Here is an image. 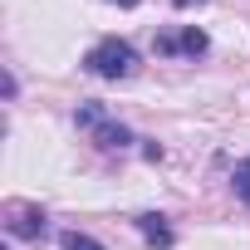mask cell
Listing matches in <instances>:
<instances>
[{"instance_id": "1", "label": "cell", "mask_w": 250, "mask_h": 250, "mask_svg": "<svg viewBox=\"0 0 250 250\" xmlns=\"http://www.w3.org/2000/svg\"><path fill=\"white\" fill-rule=\"evenodd\" d=\"M83 69H88L93 79H108V83L133 79V74H138V49H133L128 40H98V44L83 54Z\"/></svg>"}, {"instance_id": "2", "label": "cell", "mask_w": 250, "mask_h": 250, "mask_svg": "<svg viewBox=\"0 0 250 250\" xmlns=\"http://www.w3.org/2000/svg\"><path fill=\"white\" fill-rule=\"evenodd\" d=\"M5 216H10V221H5V230H10L15 240H40V235H44V221H49L40 206H25V201L5 206Z\"/></svg>"}, {"instance_id": "3", "label": "cell", "mask_w": 250, "mask_h": 250, "mask_svg": "<svg viewBox=\"0 0 250 250\" xmlns=\"http://www.w3.org/2000/svg\"><path fill=\"white\" fill-rule=\"evenodd\" d=\"M206 30H182V35H172V30H162L157 35V54H187V59H196V54H206Z\"/></svg>"}, {"instance_id": "4", "label": "cell", "mask_w": 250, "mask_h": 250, "mask_svg": "<svg viewBox=\"0 0 250 250\" xmlns=\"http://www.w3.org/2000/svg\"><path fill=\"white\" fill-rule=\"evenodd\" d=\"M138 230H143V240H147V245H157V250H167V245L177 240L162 211H143V216H138Z\"/></svg>"}, {"instance_id": "5", "label": "cell", "mask_w": 250, "mask_h": 250, "mask_svg": "<svg viewBox=\"0 0 250 250\" xmlns=\"http://www.w3.org/2000/svg\"><path fill=\"white\" fill-rule=\"evenodd\" d=\"M93 143H98L103 152H123V147H128V143H133V133H128V128H123V123H113V118H103V123H98V128H93Z\"/></svg>"}, {"instance_id": "6", "label": "cell", "mask_w": 250, "mask_h": 250, "mask_svg": "<svg viewBox=\"0 0 250 250\" xmlns=\"http://www.w3.org/2000/svg\"><path fill=\"white\" fill-rule=\"evenodd\" d=\"M230 191H235V201H245V206H250V157H245V162H235V172H230Z\"/></svg>"}, {"instance_id": "7", "label": "cell", "mask_w": 250, "mask_h": 250, "mask_svg": "<svg viewBox=\"0 0 250 250\" xmlns=\"http://www.w3.org/2000/svg\"><path fill=\"white\" fill-rule=\"evenodd\" d=\"M64 250H108V245H98V240L83 235V230H64Z\"/></svg>"}, {"instance_id": "8", "label": "cell", "mask_w": 250, "mask_h": 250, "mask_svg": "<svg viewBox=\"0 0 250 250\" xmlns=\"http://www.w3.org/2000/svg\"><path fill=\"white\" fill-rule=\"evenodd\" d=\"M103 118H108V113H103L98 103H83V108L74 113V123H79V128H98V123H103Z\"/></svg>"}, {"instance_id": "9", "label": "cell", "mask_w": 250, "mask_h": 250, "mask_svg": "<svg viewBox=\"0 0 250 250\" xmlns=\"http://www.w3.org/2000/svg\"><path fill=\"white\" fill-rule=\"evenodd\" d=\"M143 157L147 162H162V143H143Z\"/></svg>"}, {"instance_id": "10", "label": "cell", "mask_w": 250, "mask_h": 250, "mask_svg": "<svg viewBox=\"0 0 250 250\" xmlns=\"http://www.w3.org/2000/svg\"><path fill=\"white\" fill-rule=\"evenodd\" d=\"M113 5H123V10H133V5H143V0H113Z\"/></svg>"}, {"instance_id": "11", "label": "cell", "mask_w": 250, "mask_h": 250, "mask_svg": "<svg viewBox=\"0 0 250 250\" xmlns=\"http://www.w3.org/2000/svg\"><path fill=\"white\" fill-rule=\"evenodd\" d=\"M172 5H177V10H187V5H196V0H172Z\"/></svg>"}]
</instances>
